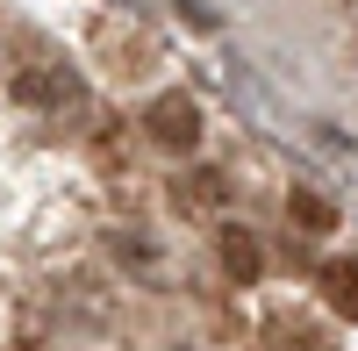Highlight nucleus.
Instances as JSON below:
<instances>
[{
  "label": "nucleus",
  "instance_id": "f257e3e1",
  "mask_svg": "<svg viewBox=\"0 0 358 351\" xmlns=\"http://www.w3.org/2000/svg\"><path fill=\"white\" fill-rule=\"evenodd\" d=\"M15 101L22 108H43V115H65V108H79L86 101V86H79V72L72 65H29V72H15Z\"/></svg>",
  "mask_w": 358,
  "mask_h": 351
},
{
  "label": "nucleus",
  "instance_id": "f03ea898",
  "mask_svg": "<svg viewBox=\"0 0 358 351\" xmlns=\"http://www.w3.org/2000/svg\"><path fill=\"white\" fill-rule=\"evenodd\" d=\"M143 129H151V143H165V151H194L201 143V108L187 94H165L143 108Z\"/></svg>",
  "mask_w": 358,
  "mask_h": 351
},
{
  "label": "nucleus",
  "instance_id": "7ed1b4c3",
  "mask_svg": "<svg viewBox=\"0 0 358 351\" xmlns=\"http://www.w3.org/2000/svg\"><path fill=\"white\" fill-rule=\"evenodd\" d=\"M322 301H330L344 323H358V258H330V266H322Z\"/></svg>",
  "mask_w": 358,
  "mask_h": 351
},
{
  "label": "nucleus",
  "instance_id": "20e7f679",
  "mask_svg": "<svg viewBox=\"0 0 358 351\" xmlns=\"http://www.w3.org/2000/svg\"><path fill=\"white\" fill-rule=\"evenodd\" d=\"M258 266H265L258 237H251L244 222H229V229H222V273H229V280H258Z\"/></svg>",
  "mask_w": 358,
  "mask_h": 351
},
{
  "label": "nucleus",
  "instance_id": "39448f33",
  "mask_svg": "<svg viewBox=\"0 0 358 351\" xmlns=\"http://www.w3.org/2000/svg\"><path fill=\"white\" fill-rule=\"evenodd\" d=\"M287 208H294V222H301V229H330V222H337V208H330V201H322V194H308V187L294 194Z\"/></svg>",
  "mask_w": 358,
  "mask_h": 351
}]
</instances>
